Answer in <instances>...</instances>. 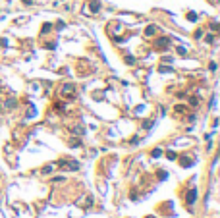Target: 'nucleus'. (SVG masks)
<instances>
[{
    "label": "nucleus",
    "instance_id": "nucleus-7",
    "mask_svg": "<svg viewBox=\"0 0 220 218\" xmlns=\"http://www.w3.org/2000/svg\"><path fill=\"white\" fill-rule=\"evenodd\" d=\"M187 18H189V19H191V21H195V19H197V16H195V14H193V12H191V14H189V16H187Z\"/></svg>",
    "mask_w": 220,
    "mask_h": 218
},
{
    "label": "nucleus",
    "instance_id": "nucleus-2",
    "mask_svg": "<svg viewBox=\"0 0 220 218\" xmlns=\"http://www.w3.org/2000/svg\"><path fill=\"white\" fill-rule=\"evenodd\" d=\"M71 91H73V85H64V89H62V93H64V95H66V93L70 95Z\"/></svg>",
    "mask_w": 220,
    "mask_h": 218
},
{
    "label": "nucleus",
    "instance_id": "nucleus-6",
    "mask_svg": "<svg viewBox=\"0 0 220 218\" xmlns=\"http://www.w3.org/2000/svg\"><path fill=\"white\" fill-rule=\"evenodd\" d=\"M6 106H8V108H14V106H16V101H8Z\"/></svg>",
    "mask_w": 220,
    "mask_h": 218
},
{
    "label": "nucleus",
    "instance_id": "nucleus-4",
    "mask_svg": "<svg viewBox=\"0 0 220 218\" xmlns=\"http://www.w3.org/2000/svg\"><path fill=\"white\" fill-rule=\"evenodd\" d=\"M151 154H153V156L156 158V156H160V154H162V149H155V151H153Z\"/></svg>",
    "mask_w": 220,
    "mask_h": 218
},
{
    "label": "nucleus",
    "instance_id": "nucleus-1",
    "mask_svg": "<svg viewBox=\"0 0 220 218\" xmlns=\"http://www.w3.org/2000/svg\"><path fill=\"white\" fill-rule=\"evenodd\" d=\"M168 43H170L168 39L162 37V39H158V41H156V46H158V48H166V46H168Z\"/></svg>",
    "mask_w": 220,
    "mask_h": 218
},
{
    "label": "nucleus",
    "instance_id": "nucleus-5",
    "mask_svg": "<svg viewBox=\"0 0 220 218\" xmlns=\"http://www.w3.org/2000/svg\"><path fill=\"white\" fill-rule=\"evenodd\" d=\"M145 33H147V35H153V33H155V25H149Z\"/></svg>",
    "mask_w": 220,
    "mask_h": 218
},
{
    "label": "nucleus",
    "instance_id": "nucleus-3",
    "mask_svg": "<svg viewBox=\"0 0 220 218\" xmlns=\"http://www.w3.org/2000/svg\"><path fill=\"white\" fill-rule=\"evenodd\" d=\"M91 10H93V12H98V10H100V4H98V2H91Z\"/></svg>",
    "mask_w": 220,
    "mask_h": 218
}]
</instances>
